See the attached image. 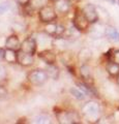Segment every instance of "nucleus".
<instances>
[{
    "mask_svg": "<svg viewBox=\"0 0 119 124\" xmlns=\"http://www.w3.org/2000/svg\"><path fill=\"white\" fill-rule=\"evenodd\" d=\"M72 24H74V27L79 30L80 32H84V31H86L88 28H89V26L91 25L89 21L87 20V18L85 17V15H84L83 10H77L75 13V16H74V19H72Z\"/></svg>",
    "mask_w": 119,
    "mask_h": 124,
    "instance_id": "nucleus-1",
    "label": "nucleus"
},
{
    "mask_svg": "<svg viewBox=\"0 0 119 124\" xmlns=\"http://www.w3.org/2000/svg\"><path fill=\"white\" fill-rule=\"evenodd\" d=\"M27 79L31 84L40 86V85H43L47 81L48 75L46 70H43V69H34V70L28 73Z\"/></svg>",
    "mask_w": 119,
    "mask_h": 124,
    "instance_id": "nucleus-2",
    "label": "nucleus"
},
{
    "mask_svg": "<svg viewBox=\"0 0 119 124\" xmlns=\"http://www.w3.org/2000/svg\"><path fill=\"white\" fill-rule=\"evenodd\" d=\"M38 17H40V21L44 23H50L54 22L57 18L56 10L54 7L51 6H43L38 11Z\"/></svg>",
    "mask_w": 119,
    "mask_h": 124,
    "instance_id": "nucleus-3",
    "label": "nucleus"
},
{
    "mask_svg": "<svg viewBox=\"0 0 119 124\" xmlns=\"http://www.w3.org/2000/svg\"><path fill=\"white\" fill-rule=\"evenodd\" d=\"M84 15L87 18V20L89 21L90 24H95L97 23L99 20V15H98V10L93 4L91 3H87L82 8Z\"/></svg>",
    "mask_w": 119,
    "mask_h": 124,
    "instance_id": "nucleus-4",
    "label": "nucleus"
},
{
    "mask_svg": "<svg viewBox=\"0 0 119 124\" xmlns=\"http://www.w3.org/2000/svg\"><path fill=\"white\" fill-rule=\"evenodd\" d=\"M82 113L87 117H96L99 114V106L95 101H88L83 106Z\"/></svg>",
    "mask_w": 119,
    "mask_h": 124,
    "instance_id": "nucleus-5",
    "label": "nucleus"
},
{
    "mask_svg": "<svg viewBox=\"0 0 119 124\" xmlns=\"http://www.w3.org/2000/svg\"><path fill=\"white\" fill-rule=\"evenodd\" d=\"M33 55L26 53L22 50L18 52V63H20L22 66H30V65L33 64Z\"/></svg>",
    "mask_w": 119,
    "mask_h": 124,
    "instance_id": "nucleus-6",
    "label": "nucleus"
},
{
    "mask_svg": "<svg viewBox=\"0 0 119 124\" xmlns=\"http://www.w3.org/2000/svg\"><path fill=\"white\" fill-rule=\"evenodd\" d=\"M21 50L24 51L28 54H31V55H34V53L36 51V42L35 39L32 37H28L26 38L21 44Z\"/></svg>",
    "mask_w": 119,
    "mask_h": 124,
    "instance_id": "nucleus-7",
    "label": "nucleus"
},
{
    "mask_svg": "<svg viewBox=\"0 0 119 124\" xmlns=\"http://www.w3.org/2000/svg\"><path fill=\"white\" fill-rule=\"evenodd\" d=\"M54 8L57 13L67 14L71 9V0H55Z\"/></svg>",
    "mask_w": 119,
    "mask_h": 124,
    "instance_id": "nucleus-8",
    "label": "nucleus"
},
{
    "mask_svg": "<svg viewBox=\"0 0 119 124\" xmlns=\"http://www.w3.org/2000/svg\"><path fill=\"white\" fill-rule=\"evenodd\" d=\"M5 48L18 52L21 50V42L16 35H10L5 40Z\"/></svg>",
    "mask_w": 119,
    "mask_h": 124,
    "instance_id": "nucleus-9",
    "label": "nucleus"
},
{
    "mask_svg": "<svg viewBox=\"0 0 119 124\" xmlns=\"http://www.w3.org/2000/svg\"><path fill=\"white\" fill-rule=\"evenodd\" d=\"M105 35L107 36V38H109L112 41H115V42L119 41V31L114 26H111V25L106 26Z\"/></svg>",
    "mask_w": 119,
    "mask_h": 124,
    "instance_id": "nucleus-10",
    "label": "nucleus"
},
{
    "mask_svg": "<svg viewBox=\"0 0 119 124\" xmlns=\"http://www.w3.org/2000/svg\"><path fill=\"white\" fill-rule=\"evenodd\" d=\"M106 69H107V72L109 73L110 77L116 79V78L119 76V64L115 63V62L108 61V64H107V66H106Z\"/></svg>",
    "mask_w": 119,
    "mask_h": 124,
    "instance_id": "nucleus-11",
    "label": "nucleus"
},
{
    "mask_svg": "<svg viewBox=\"0 0 119 124\" xmlns=\"http://www.w3.org/2000/svg\"><path fill=\"white\" fill-rule=\"evenodd\" d=\"M38 57L41 58L47 64H54V62L56 60L55 54L51 51H45L38 54Z\"/></svg>",
    "mask_w": 119,
    "mask_h": 124,
    "instance_id": "nucleus-12",
    "label": "nucleus"
},
{
    "mask_svg": "<svg viewBox=\"0 0 119 124\" xmlns=\"http://www.w3.org/2000/svg\"><path fill=\"white\" fill-rule=\"evenodd\" d=\"M80 73H81L82 79H84L85 82H87L88 80H92V71L91 67L89 65H87L86 63H84L81 67H80Z\"/></svg>",
    "mask_w": 119,
    "mask_h": 124,
    "instance_id": "nucleus-13",
    "label": "nucleus"
},
{
    "mask_svg": "<svg viewBox=\"0 0 119 124\" xmlns=\"http://www.w3.org/2000/svg\"><path fill=\"white\" fill-rule=\"evenodd\" d=\"M46 72H47L49 78H52V79H54V80H56L59 76V69L54 64H48Z\"/></svg>",
    "mask_w": 119,
    "mask_h": 124,
    "instance_id": "nucleus-14",
    "label": "nucleus"
},
{
    "mask_svg": "<svg viewBox=\"0 0 119 124\" xmlns=\"http://www.w3.org/2000/svg\"><path fill=\"white\" fill-rule=\"evenodd\" d=\"M4 60L9 63H15L18 62V52L13 51V50H5V55H4Z\"/></svg>",
    "mask_w": 119,
    "mask_h": 124,
    "instance_id": "nucleus-15",
    "label": "nucleus"
},
{
    "mask_svg": "<svg viewBox=\"0 0 119 124\" xmlns=\"http://www.w3.org/2000/svg\"><path fill=\"white\" fill-rule=\"evenodd\" d=\"M106 56L108 61H112L119 64V49H111L109 52H107Z\"/></svg>",
    "mask_w": 119,
    "mask_h": 124,
    "instance_id": "nucleus-16",
    "label": "nucleus"
},
{
    "mask_svg": "<svg viewBox=\"0 0 119 124\" xmlns=\"http://www.w3.org/2000/svg\"><path fill=\"white\" fill-rule=\"evenodd\" d=\"M91 56H92V53L90 50L87 48H84L79 53V60L84 64V63H86V62H88V60L91 58Z\"/></svg>",
    "mask_w": 119,
    "mask_h": 124,
    "instance_id": "nucleus-17",
    "label": "nucleus"
},
{
    "mask_svg": "<svg viewBox=\"0 0 119 124\" xmlns=\"http://www.w3.org/2000/svg\"><path fill=\"white\" fill-rule=\"evenodd\" d=\"M57 26H58V24H55L54 22L47 23V25H46V27H45V31L49 34V35L56 36V33H57Z\"/></svg>",
    "mask_w": 119,
    "mask_h": 124,
    "instance_id": "nucleus-18",
    "label": "nucleus"
},
{
    "mask_svg": "<svg viewBox=\"0 0 119 124\" xmlns=\"http://www.w3.org/2000/svg\"><path fill=\"white\" fill-rule=\"evenodd\" d=\"M71 93L72 94L74 97H76L77 99H79V100H84L86 98V96H87L79 87L78 88H71Z\"/></svg>",
    "mask_w": 119,
    "mask_h": 124,
    "instance_id": "nucleus-19",
    "label": "nucleus"
},
{
    "mask_svg": "<svg viewBox=\"0 0 119 124\" xmlns=\"http://www.w3.org/2000/svg\"><path fill=\"white\" fill-rule=\"evenodd\" d=\"M34 123H40V124H48V123H51V118L47 115H40L35 117L34 119Z\"/></svg>",
    "mask_w": 119,
    "mask_h": 124,
    "instance_id": "nucleus-20",
    "label": "nucleus"
},
{
    "mask_svg": "<svg viewBox=\"0 0 119 124\" xmlns=\"http://www.w3.org/2000/svg\"><path fill=\"white\" fill-rule=\"evenodd\" d=\"M9 9V4L8 3H0V14H4Z\"/></svg>",
    "mask_w": 119,
    "mask_h": 124,
    "instance_id": "nucleus-21",
    "label": "nucleus"
},
{
    "mask_svg": "<svg viewBox=\"0 0 119 124\" xmlns=\"http://www.w3.org/2000/svg\"><path fill=\"white\" fill-rule=\"evenodd\" d=\"M17 2L19 3V4H21V5H27L28 3L30 2V0H17Z\"/></svg>",
    "mask_w": 119,
    "mask_h": 124,
    "instance_id": "nucleus-22",
    "label": "nucleus"
},
{
    "mask_svg": "<svg viewBox=\"0 0 119 124\" xmlns=\"http://www.w3.org/2000/svg\"><path fill=\"white\" fill-rule=\"evenodd\" d=\"M4 55H5V50L0 48V61L4 59Z\"/></svg>",
    "mask_w": 119,
    "mask_h": 124,
    "instance_id": "nucleus-23",
    "label": "nucleus"
},
{
    "mask_svg": "<svg viewBox=\"0 0 119 124\" xmlns=\"http://www.w3.org/2000/svg\"><path fill=\"white\" fill-rule=\"evenodd\" d=\"M3 95H6V91L4 90V88H2V87H0V97Z\"/></svg>",
    "mask_w": 119,
    "mask_h": 124,
    "instance_id": "nucleus-24",
    "label": "nucleus"
},
{
    "mask_svg": "<svg viewBox=\"0 0 119 124\" xmlns=\"http://www.w3.org/2000/svg\"><path fill=\"white\" fill-rule=\"evenodd\" d=\"M107 2H109L110 4H115L116 3V0H106Z\"/></svg>",
    "mask_w": 119,
    "mask_h": 124,
    "instance_id": "nucleus-25",
    "label": "nucleus"
},
{
    "mask_svg": "<svg viewBox=\"0 0 119 124\" xmlns=\"http://www.w3.org/2000/svg\"><path fill=\"white\" fill-rule=\"evenodd\" d=\"M116 84H117V86L119 87V76L116 78Z\"/></svg>",
    "mask_w": 119,
    "mask_h": 124,
    "instance_id": "nucleus-26",
    "label": "nucleus"
},
{
    "mask_svg": "<svg viewBox=\"0 0 119 124\" xmlns=\"http://www.w3.org/2000/svg\"><path fill=\"white\" fill-rule=\"evenodd\" d=\"M74 1H81V0H74Z\"/></svg>",
    "mask_w": 119,
    "mask_h": 124,
    "instance_id": "nucleus-27",
    "label": "nucleus"
},
{
    "mask_svg": "<svg viewBox=\"0 0 119 124\" xmlns=\"http://www.w3.org/2000/svg\"><path fill=\"white\" fill-rule=\"evenodd\" d=\"M118 2H119V0H118Z\"/></svg>",
    "mask_w": 119,
    "mask_h": 124,
    "instance_id": "nucleus-28",
    "label": "nucleus"
},
{
    "mask_svg": "<svg viewBox=\"0 0 119 124\" xmlns=\"http://www.w3.org/2000/svg\"><path fill=\"white\" fill-rule=\"evenodd\" d=\"M54 1H55V0H54Z\"/></svg>",
    "mask_w": 119,
    "mask_h": 124,
    "instance_id": "nucleus-29",
    "label": "nucleus"
}]
</instances>
